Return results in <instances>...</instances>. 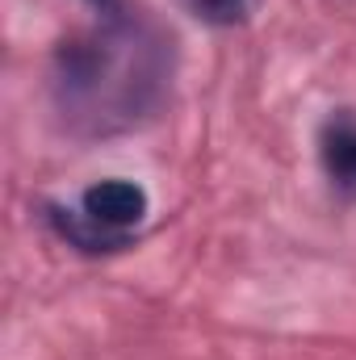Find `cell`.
I'll return each mask as SVG.
<instances>
[{"instance_id":"obj_1","label":"cell","mask_w":356,"mask_h":360,"mask_svg":"<svg viewBox=\"0 0 356 360\" xmlns=\"http://www.w3.org/2000/svg\"><path fill=\"white\" fill-rule=\"evenodd\" d=\"M168 84V38L122 4L55 51L51 101L72 134H117L143 122Z\"/></svg>"},{"instance_id":"obj_2","label":"cell","mask_w":356,"mask_h":360,"mask_svg":"<svg viewBox=\"0 0 356 360\" xmlns=\"http://www.w3.org/2000/svg\"><path fill=\"white\" fill-rule=\"evenodd\" d=\"M80 210L89 214L96 226H105L109 235L117 239H134V231L143 226V218L151 214V197L139 180H126V176H109V180H96L80 193Z\"/></svg>"},{"instance_id":"obj_3","label":"cell","mask_w":356,"mask_h":360,"mask_svg":"<svg viewBox=\"0 0 356 360\" xmlns=\"http://www.w3.org/2000/svg\"><path fill=\"white\" fill-rule=\"evenodd\" d=\"M314 147H319V168H323L327 184L340 197L356 201V113L352 109H331L319 122Z\"/></svg>"},{"instance_id":"obj_4","label":"cell","mask_w":356,"mask_h":360,"mask_svg":"<svg viewBox=\"0 0 356 360\" xmlns=\"http://www.w3.org/2000/svg\"><path fill=\"white\" fill-rule=\"evenodd\" d=\"M46 218H51V226L59 231V239H68V248H76V252L105 256V252L130 248L126 239H117V235H109L105 226H96L80 205H46Z\"/></svg>"},{"instance_id":"obj_5","label":"cell","mask_w":356,"mask_h":360,"mask_svg":"<svg viewBox=\"0 0 356 360\" xmlns=\"http://www.w3.org/2000/svg\"><path fill=\"white\" fill-rule=\"evenodd\" d=\"M189 17H197L201 25H214V30H235V25H248L252 13L260 8V0H180Z\"/></svg>"},{"instance_id":"obj_6","label":"cell","mask_w":356,"mask_h":360,"mask_svg":"<svg viewBox=\"0 0 356 360\" xmlns=\"http://www.w3.org/2000/svg\"><path fill=\"white\" fill-rule=\"evenodd\" d=\"M92 8H96V13H109V8H117V0H89Z\"/></svg>"}]
</instances>
